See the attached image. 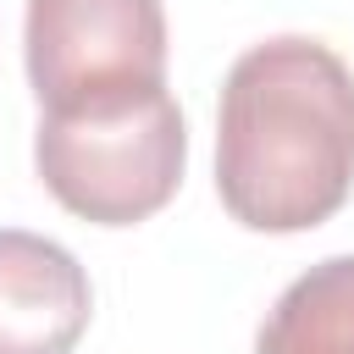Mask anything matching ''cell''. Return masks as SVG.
<instances>
[{
    "instance_id": "5b68a950",
    "label": "cell",
    "mask_w": 354,
    "mask_h": 354,
    "mask_svg": "<svg viewBox=\"0 0 354 354\" xmlns=\"http://www.w3.org/2000/svg\"><path fill=\"white\" fill-rule=\"evenodd\" d=\"M254 354H354V254H326L293 277L266 310Z\"/></svg>"
},
{
    "instance_id": "277c9868",
    "label": "cell",
    "mask_w": 354,
    "mask_h": 354,
    "mask_svg": "<svg viewBox=\"0 0 354 354\" xmlns=\"http://www.w3.org/2000/svg\"><path fill=\"white\" fill-rule=\"evenodd\" d=\"M94 288L77 254L44 232L0 227V354H72Z\"/></svg>"
},
{
    "instance_id": "3957f363",
    "label": "cell",
    "mask_w": 354,
    "mask_h": 354,
    "mask_svg": "<svg viewBox=\"0 0 354 354\" xmlns=\"http://www.w3.org/2000/svg\"><path fill=\"white\" fill-rule=\"evenodd\" d=\"M22 55L39 116L155 94L166 88V11L160 0H28Z\"/></svg>"
},
{
    "instance_id": "7a4b0ae2",
    "label": "cell",
    "mask_w": 354,
    "mask_h": 354,
    "mask_svg": "<svg viewBox=\"0 0 354 354\" xmlns=\"http://www.w3.org/2000/svg\"><path fill=\"white\" fill-rule=\"evenodd\" d=\"M33 166L61 210L94 227H133L177 194L188 166V127L166 88L39 116Z\"/></svg>"
},
{
    "instance_id": "6da1fadb",
    "label": "cell",
    "mask_w": 354,
    "mask_h": 354,
    "mask_svg": "<svg viewBox=\"0 0 354 354\" xmlns=\"http://www.w3.org/2000/svg\"><path fill=\"white\" fill-rule=\"evenodd\" d=\"M216 194L249 232H310L354 194V72L310 39L249 44L216 105Z\"/></svg>"
}]
</instances>
